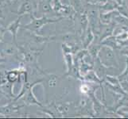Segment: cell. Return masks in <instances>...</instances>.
I'll return each mask as SVG.
<instances>
[{
	"instance_id": "obj_2",
	"label": "cell",
	"mask_w": 128,
	"mask_h": 119,
	"mask_svg": "<svg viewBox=\"0 0 128 119\" xmlns=\"http://www.w3.org/2000/svg\"><path fill=\"white\" fill-rule=\"evenodd\" d=\"M17 102L10 101L7 103V104L0 106V114L3 116H10V115H17L22 116L25 114H22L19 113L20 110L25 107L24 105H17Z\"/></svg>"
},
{
	"instance_id": "obj_4",
	"label": "cell",
	"mask_w": 128,
	"mask_h": 119,
	"mask_svg": "<svg viewBox=\"0 0 128 119\" xmlns=\"http://www.w3.org/2000/svg\"><path fill=\"white\" fill-rule=\"evenodd\" d=\"M33 90H34V87H32L31 89H30L28 91H26V93L19 99V100L22 101L26 106L36 105V106H38V107H42L43 104L37 99V97L35 96Z\"/></svg>"
},
{
	"instance_id": "obj_6",
	"label": "cell",
	"mask_w": 128,
	"mask_h": 119,
	"mask_svg": "<svg viewBox=\"0 0 128 119\" xmlns=\"http://www.w3.org/2000/svg\"><path fill=\"white\" fill-rule=\"evenodd\" d=\"M56 107L62 117H68L72 115V111L73 110L72 103H56Z\"/></svg>"
},
{
	"instance_id": "obj_5",
	"label": "cell",
	"mask_w": 128,
	"mask_h": 119,
	"mask_svg": "<svg viewBox=\"0 0 128 119\" xmlns=\"http://www.w3.org/2000/svg\"><path fill=\"white\" fill-rule=\"evenodd\" d=\"M23 16H18L17 18L13 21L10 24H9L5 28L6 32H10L12 35V40L13 42H14L16 45H18V42L17 41V36L18 30L21 29V19Z\"/></svg>"
},
{
	"instance_id": "obj_3",
	"label": "cell",
	"mask_w": 128,
	"mask_h": 119,
	"mask_svg": "<svg viewBox=\"0 0 128 119\" xmlns=\"http://www.w3.org/2000/svg\"><path fill=\"white\" fill-rule=\"evenodd\" d=\"M18 45H16L14 42H0V55L6 58L7 56L18 57L19 53Z\"/></svg>"
},
{
	"instance_id": "obj_1",
	"label": "cell",
	"mask_w": 128,
	"mask_h": 119,
	"mask_svg": "<svg viewBox=\"0 0 128 119\" xmlns=\"http://www.w3.org/2000/svg\"><path fill=\"white\" fill-rule=\"evenodd\" d=\"M30 19H31L30 22L24 25H21V28L24 30H27L30 33L37 34H40V31L43 28V26H45L46 25L59 22L64 19V17H60L58 18H51V17H48L46 15L41 16L40 17H35L34 14H30Z\"/></svg>"
},
{
	"instance_id": "obj_7",
	"label": "cell",
	"mask_w": 128,
	"mask_h": 119,
	"mask_svg": "<svg viewBox=\"0 0 128 119\" xmlns=\"http://www.w3.org/2000/svg\"><path fill=\"white\" fill-rule=\"evenodd\" d=\"M6 27H3L2 25V24L0 23V42L3 41V37H4V34L6 33Z\"/></svg>"
}]
</instances>
